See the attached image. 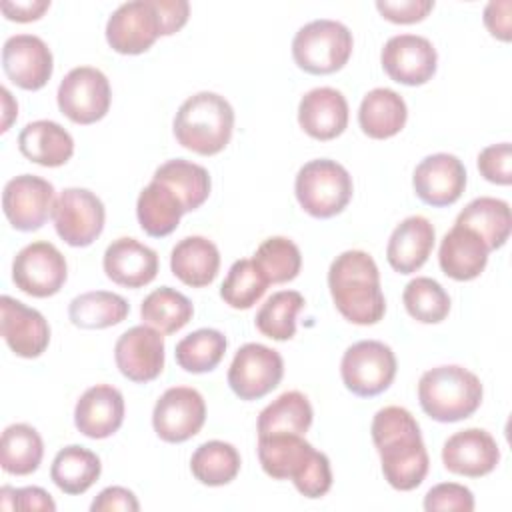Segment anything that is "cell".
<instances>
[{"mask_svg":"<svg viewBox=\"0 0 512 512\" xmlns=\"http://www.w3.org/2000/svg\"><path fill=\"white\" fill-rule=\"evenodd\" d=\"M92 512H114V510H124V512H138L140 502L136 500L134 492L122 486H108L104 488L90 504Z\"/></svg>","mask_w":512,"mask_h":512,"instance_id":"7dc6e473","label":"cell"},{"mask_svg":"<svg viewBox=\"0 0 512 512\" xmlns=\"http://www.w3.org/2000/svg\"><path fill=\"white\" fill-rule=\"evenodd\" d=\"M258 460L262 470L276 480H292L306 498H322L332 488V468L324 452H318L300 434L258 436Z\"/></svg>","mask_w":512,"mask_h":512,"instance_id":"3957f363","label":"cell"},{"mask_svg":"<svg viewBox=\"0 0 512 512\" xmlns=\"http://www.w3.org/2000/svg\"><path fill=\"white\" fill-rule=\"evenodd\" d=\"M312 418L314 412L310 400L298 390H288L260 412L256 432L258 436L282 432L304 436L312 426Z\"/></svg>","mask_w":512,"mask_h":512,"instance_id":"836d02e7","label":"cell"},{"mask_svg":"<svg viewBox=\"0 0 512 512\" xmlns=\"http://www.w3.org/2000/svg\"><path fill=\"white\" fill-rule=\"evenodd\" d=\"M114 360L124 378L146 384L164 370V336L160 330L138 324L128 328L114 346Z\"/></svg>","mask_w":512,"mask_h":512,"instance_id":"2e32d148","label":"cell"},{"mask_svg":"<svg viewBox=\"0 0 512 512\" xmlns=\"http://www.w3.org/2000/svg\"><path fill=\"white\" fill-rule=\"evenodd\" d=\"M510 10H512V2L510 0H494L488 2L484 8V26L488 28V32L502 40L508 42L510 40Z\"/></svg>","mask_w":512,"mask_h":512,"instance_id":"c3c4849f","label":"cell"},{"mask_svg":"<svg viewBox=\"0 0 512 512\" xmlns=\"http://www.w3.org/2000/svg\"><path fill=\"white\" fill-rule=\"evenodd\" d=\"M44 456V442L30 424H10L0 440L2 470L12 476H28L38 470Z\"/></svg>","mask_w":512,"mask_h":512,"instance_id":"d590c367","label":"cell"},{"mask_svg":"<svg viewBox=\"0 0 512 512\" xmlns=\"http://www.w3.org/2000/svg\"><path fill=\"white\" fill-rule=\"evenodd\" d=\"M0 94H2V106H4V122H2V132H6V130L10 128V122H12V118L18 114V104L14 102L12 94H10L6 88H2V90H0Z\"/></svg>","mask_w":512,"mask_h":512,"instance_id":"f5cc1de1","label":"cell"},{"mask_svg":"<svg viewBox=\"0 0 512 512\" xmlns=\"http://www.w3.org/2000/svg\"><path fill=\"white\" fill-rule=\"evenodd\" d=\"M328 288L336 310L352 324L370 326L382 320L386 300L380 290V272L364 250L338 254L328 268Z\"/></svg>","mask_w":512,"mask_h":512,"instance_id":"7a4b0ae2","label":"cell"},{"mask_svg":"<svg viewBox=\"0 0 512 512\" xmlns=\"http://www.w3.org/2000/svg\"><path fill=\"white\" fill-rule=\"evenodd\" d=\"M380 62L394 82L422 86L436 74L438 54L428 38L418 34H398L384 44Z\"/></svg>","mask_w":512,"mask_h":512,"instance_id":"e0dca14e","label":"cell"},{"mask_svg":"<svg viewBox=\"0 0 512 512\" xmlns=\"http://www.w3.org/2000/svg\"><path fill=\"white\" fill-rule=\"evenodd\" d=\"M152 180L170 188L180 200L184 212H192L200 208L208 200L210 188H212L208 170L200 164H194L182 158L168 160L162 166H158Z\"/></svg>","mask_w":512,"mask_h":512,"instance_id":"1f68e13d","label":"cell"},{"mask_svg":"<svg viewBox=\"0 0 512 512\" xmlns=\"http://www.w3.org/2000/svg\"><path fill=\"white\" fill-rule=\"evenodd\" d=\"M18 148L34 164L56 168L74 154V140L66 128L54 120H34L18 134Z\"/></svg>","mask_w":512,"mask_h":512,"instance_id":"4316f807","label":"cell"},{"mask_svg":"<svg viewBox=\"0 0 512 512\" xmlns=\"http://www.w3.org/2000/svg\"><path fill=\"white\" fill-rule=\"evenodd\" d=\"M2 14L14 22H32L42 18V14L50 8V0H26V2H8L0 4Z\"/></svg>","mask_w":512,"mask_h":512,"instance_id":"f907efd6","label":"cell"},{"mask_svg":"<svg viewBox=\"0 0 512 512\" xmlns=\"http://www.w3.org/2000/svg\"><path fill=\"white\" fill-rule=\"evenodd\" d=\"M252 260L270 284L290 282L300 274L302 268L300 248L286 236L266 238L258 246Z\"/></svg>","mask_w":512,"mask_h":512,"instance_id":"60d3db41","label":"cell"},{"mask_svg":"<svg viewBox=\"0 0 512 512\" xmlns=\"http://www.w3.org/2000/svg\"><path fill=\"white\" fill-rule=\"evenodd\" d=\"M100 472V458L92 450L78 444L58 450L50 466L52 482L70 496L84 494L100 478Z\"/></svg>","mask_w":512,"mask_h":512,"instance_id":"d6a6232c","label":"cell"},{"mask_svg":"<svg viewBox=\"0 0 512 512\" xmlns=\"http://www.w3.org/2000/svg\"><path fill=\"white\" fill-rule=\"evenodd\" d=\"M206 422L202 394L188 386L168 388L154 404L152 426L160 440L180 444L200 432Z\"/></svg>","mask_w":512,"mask_h":512,"instance_id":"5bb4252c","label":"cell"},{"mask_svg":"<svg viewBox=\"0 0 512 512\" xmlns=\"http://www.w3.org/2000/svg\"><path fill=\"white\" fill-rule=\"evenodd\" d=\"M478 170L480 174L500 186L512 184V146L510 142L490 144L478 154Z\"/></svg>","mask_w":512,"mask_h":512,"instance_id":"f6af8a7d","label":"cell"},{"mask_svg":"<svg viewBox=\"0 0 512 512\" xmlns=\"http://www.w3.org/2000/svg\"><path fill=\"white\" fill-rule=\"evenodd\" d=\"M172 274L190 288H204L214 282L220 270V252L204 236H186L170 252Z\"/></svg>","mask_w":512,"mask_h":512,"instance_id":"83f0119b","label":"cell"},{"mask_svg":"<svg viewBox=\"0 0 512 512\" xmlns=\"http://www.w3.org/2000/svg\"><path fill=\"white\" fill-rule=\"evenodd\" d=\"M424 510L426 512H438V510L472 512L474 510V494L464 484L442 482V484L432 486L426 492Z\"/></svg>","mask_w":512,"mask_h":512,"instance_id":"ee69618b","label":"cell"},{"mask_svg":"<svg viewBox=\"0 0 512 512\" xmlns=\"http://www.w3.org/2000/svg\"><path fill=\"white\" fill-rule=\"evenodd\" d=\"M56 234L74 248L90 246L104 230L106 210L102 200L86 188L62 190L52 208Z\"/></svg>","mask_w":512,"mask_h":512,"instance_id":"30bf717a","label":"cell"},{"mask_svg":"<svg viewBox=\"0 0 512 512\" xmlns=\"http://www.w3.org/2000/svg\"><path fill=\"white\" fill-rule=\"evenodd\" d=\"M190 470L194 478L204 486H224L238 476L240 454L228 442L210 440L194 450L190 458Z\"/></svg>","mask_w":512,"mask_h":512,"instance_id":"74e56055","label":"cell"},{"mask_svg":"<svg viewBox=\"0 0 512 512\" xmlns=\"http://www.w3.org/2000/svg\"><path fill=\"white\" fill-rule=\"evenodd\" d=\"M228 340L216 328H200L184 336L176 344V362L182 370L192 374H204L214 370L224 358Z\"/></svg>","mask_w":512,"mask_h":512,"instance_id":"f35d334b","label":"cell"},{"mask_svg":"<svg viewBox=\"0 0 512 512\" xmlns=\"http://www.w3.org/2000/svg\"><path fill=\"white\" fill-rule=\"evenodd\" d=\"M106 276L124 288H142L158 274V254L136 238L114 240L102 258Z\"/></svg>","mask_w":512,"mask_h":512,"instance_id":"cb8c5ba5","label":"cell"},{"mask_svg":"<svg viewBox=\"0 0 512 512\" xmlns=\"http://www.w3.org/2000/svg\"><path fill=\"white\" fill-rule=\"evenodd\" d=\"M124 422L122 392L110 384L88 388L74 408V424L88 438L102 440L120 430Z\"/></svg>","mask_w":512,"mask_h":512,"instance_id":"603a6c76","label":"cell"},{"mask_svg":"<svg viewBox=\"0 0 512 512\" xmlns=\"http://www.w3.org/2000/svg\"><path fill=\"white\" fill-rule=\"evenodd\" d=\"M298 124L314 140H334L348 126V102L330 86L306 92L298 104Z\"/></svg>","mask_w":512,"mask_h":512,"instance_id":"7402d4cb","label":"cell"},{"mask_svg":"<svg viewBox=\"0 0 512 512\" xmlns=\"http://www.w3.org/2000/svg\"><path fill=\"white\" fill-rule=\"evenodd\" d=\"M174 138L200 156L222 152L234 130V110L216 92H198L186 98L174 116Z\"/></svg>","mask_w":512,"mask_h":512,"instance_id":"277c9868","label":"cell"},{"mask_svg":"<svg viewBox=\"0 0 512 512\" xmlns=\"http://www.w3.org/2000/svg\"><path fill=\"white\" fill-rule=\"evenodd\" d=\"M130 312L128 302L114 292L94 290L76 296L68 306V318L76 328L100 330L126 320Z\"/></svg>","mask_w":512,"mask_h":512,"instance_id":"e575fe53","label":"cell"},{"mask_svg":"<svg viewBox=\"0 0 512 512\" xmlns=\"http://www.w3.org/2000/svg\"><path fill=\"white\" fill-rule=\"evenodd\" d=\"M352 48V32L342 22L320 18L304 24L294 34L292 58L300 70L324 76L344 68Z\"/></svg>","mask_w":512,"mask_h":512,"instance_id":"52a82bcc","label":"cell"},{"mask_svg":"<svg viewBox=\"0 0 512 512\" xmlns=\"http://www.w3.org/2000/svg\"><path fill=\"white\" fill-rule=\"evenodd\" d=\"M268 284L254 260L242 258L230 266L220 286V298L234 310H248L264 296Z\"/></svg>","mask_w":512,"mask_h":512,"instance_id":"7bdbcfd3","label":"cell"},{"mask_svg":"<svg viewBox=\"0 0 512 512\" xmlns=\"http://www.w3.org/2000/svg\"><path fill=\"white\" fill-rule=\"evenodd\" d=\"M164 36L154 0H132L118 6L106 22V42L118 54H142Z\"/></svg>","mask_w":512,"mask_h":512,"instance_id":"4fadbf2b","label":"cell"},{"mask_svg":"<svg viewBox=\"0 0 512 512\" xmlns=\"http://www.w3.org/2000/svg\"><path fill=\"white\" fill-rule=\"evenodd\" d=\"M372 442L386 482L400 492L418 488L430 468L416 418L402 406L380 408L372 418Z\"/></svg>","mask_w":512,"mask_h":512,"instance_id":"6da1fadb","label":"cell"},{"mask_svg":"<svg viewBox=\"0 0 512 512\" xmlns=\"http://www.w3.org/2000/svg\"><path fill=\"white\" fill-rule=\"evenodd\" d=\"M436 240L434 226L424 216L404 218L390 234L386 246L388 264L400 274H412L420 270L432 254Z\"/></svg>","mask_w":512,"mask_h":512,"instance_id":"484cf974","label":"cell"},{"mask_svg":"<svg viewBox=\"0 0 512 512\" xmlns=\"http://www.w3.org/2000/svg\"><path fill=\"white\" fill-rule=\"evenodd\" d=\"M412 186L424 204L444 208L462 196L466 188V168L454 154H430L414 168Z\"/></svg>","mask_w":512,"mask_h":512,"instance_id":"d6986e66","label":"cell"},{"mask_svg":"<svg viewBox=\"0 0 512 512\" xmlns=\"http://www.w3.org/2000/svg\"><path fill=\"white\" fill-rule=\"evenodd\" d=\"M54 186L34 174H20L4 186L2 210L10 226L32 232L44 226L54 208Z\"/></svg>","mask_w":512,"mask_h":512,"instance_id":"9a60e30c","label":"cell"},{"mask_svg":"<svg viewBox=\"0 0 512 512\" xmlns=\"http://www.w3.org/2000/svg\"><path fill=\"white\" fill-rule=\"evenodd\" d=\"M344 386L360 396L372 398L390 388L396 376V356L380 340H360L346 348L340 362Z\"/></svg>","mask_w":512,"mask_h":512,"instance_id":"ba28073f","label":"cell"},{"mask_svg":"<svg viewBox=\"0 0 512 512\" xmlns=\"http://www.w3.org/2000/svg\"><path fill=\"white\" fill-rule=\"evenodd\" d=\"M140 316L144 324L162 334H174L192 320L194 306L182 292L170 286H160L142 300Z\"/></svg>","mask_w":512,"mask_h":512,"instance_id":"8d00e7d4","label":"cell"},{"mask_svg":"<svg viewBox=\"0 0 512 512\" xmlns=\"http://www.w3.org/2000/svg\"><path fill=\"white\" fill-rule=\"evenodd\" d=\"M304 308V296L296 290L274 292L256 314V328L266 338L284 342L296 334V314Z\"/></svg>","mask_w":512,"mask_h":512,"instance_id":"ab89813d","label":"cell"},{"mask_svg":"<svg viewBox=\"0 0 512 512\" xmlns=\"http://www.w3.org/2000/svg\"><path fill=\"white\" fill-rule=\"evenodd\" d=\"M488 254L490 250L474 230L454 224L440 242L438 264L448 278L468 282L484 272Z\"/></svg>","mask_w":512,"mask_h":512,"instance_id":"d4e9b609","label":"cell"},{"mask_svg":"<svg viewBox=\"0 0 512 512\" xmlns=\"http://www.w3.org/2000/svg\"><path fill=\"white\" fill-rule=\"evenodd\" d=\"M56 100L60 112L74 124H94L110 110V82L98 68L78 66L62 78Z\"/></svg>","mask_w":512,"mask_h":512,"instance_id":"9c48e42d","label":"cell"},{"mask_svg":"<svg viewBox=\"0 0 512 512\" xmlns=\"http://www.w3.org/2000/svg\"><path fill=\"white\" fill-rule=\"evenodd\" d=\"M68 278V264L62 252L46 240L24 246L12 262V280L18 290L34 298H48L60 292Z\"/></svg>","mask_w":512,"mask_h":512,"instance_id":"8fae6325","label":"cell"},{"mask_svg":"<svg viewBox=\"0 0 512 512\" xmlns=\"http://www.w3.org/2000/svg\"><path fill=\"white\" fill-rule=\"evenodd\" d=\"M14 510H46L54 512L56 502L52 496L40 488V486H26V488H16V500H14Z\"/></svg>","mask_w":512,"mask_h":512,"instance_id":"816d5d0a","label":"cell"},{"mask_svg":"<svg viewBox=\"0 0 512 512\" xmlns=\"http://www.w3.org/2000/svg\"><path fill=\"white\" fill-rule=\"evenodd\" d=\"M458 226L474 230L492 252L502 248L512 230V216L508 202L492 196H480L466 204L456 218Z\"/></svg>","mask_w":512,"mask_h":512,"instance_id":"f546056e","label":"cell"},{"mask_svg":"<svg viewBox=\"0 0 512 512\" xmlns=\"http://www.w3.org/2000/svg\"><path fill=\"white\" fill-rule=\"evenodd\" d=\"M182 214L184 208L176 194L156 180H152L138 194L136 216L140 228L152 238H164L172 234L178 228Z\"/></svg>","mask_w":512,"mask_h":512,"instance_id":"4dcf8cb0","label":"cell"},{"mask_svg":"<svg viewBox=\"0 0 512 512\" xmlns=\"http://www.w3.org/2000/svg\"><path fill=\"white\" fill-rule=\"evenodd\" d=\"M434 8L432 0H378L376 10L394 24H416L422 22Z\"/></svg>","mask_w":512,"mask_h":512,"instance_id":"bcb514c9","label":"cell"},{"mask_svg":"<svg viewBox=\"0 0 512 512\" xmlns=\"http://www.w3.org/2000/svg\"><path fill=\"white\" fill-rule=\"evenodd\" d=\"M284 376V360L278 350L258 342L238 348L228 368V386L240 400H260L270 394Z\"/></svg>","mask_w":512,"mask_h":512,"instance_id":"7c38bea8","label":"cell"},{"mask_svg":"<svg viewBox=\"0 0 512 512\" xmlns=\"http://www.w3.org/2000/svg\"><path fill=\"white\" fill-rule=\"evenodd\" d=\"M354 184L348 170L336 160L306 162L294 180V194L302 210L314 218H332L352 200Z\"/></svg>","mask_w":512,"mask_h":512,"instance_id":"8992f818","label":"cell"},{"mask_svg":"<svg viewBox=\"0 0 512 512\" xmlns=\"http://www.w3.org/2000/svg\"><path fill=\"white\" fill-rule=\"evenodd\" d=\"M2 68L10 82L22 90H40L48 84L54 58L48 44L34 34H16L4 42Z\"/></svg>","mask_w":512,"mask_h":512,"instance_id":"ac0fdd59","label":"cell"},{"mask_svg":"<svg viewBox=\"0 0 512 512\" xmlns=\"http://www.w3.org/2000/svg\"><path fill=\"white\" fill-rule=\"evenodd\" d=\"M406 312L422 324H438L450 312V296L440 282L418 276L410 280L402 292Z\"/></svg>","mask_w":512,"mask_h":512,"instance_id":"b9f144b4","label":"cell"},{"mask_svg":"<svg viewBox=\"0 0 512 512\" xmlns=\"http://www.w3.org/2000/svg\"><path fill=\"white\" fill-rule=\"evenodd\" d=\"M0 330L8 348L20 358H38L50 342V326L46 318L24 302L2 296L0 298Z\"/></svg>","mask_w":512,"mask_h":512,"instance_id":"ffe728a7","label":"cell"},{"mask_svg":"<svg viewBox=\"0 0 512 512\" xmlns=\"http://www.w3.org/2000/svg\"><path fill=\"white\" fill-rule=\"evenodd\" d=\"M442 462L452 474L480 478L496 468L500 462V448L490 432L482 428H466L444 442Z\"/></svg>","mask_w":512,"mask_h":512,"instance_id":"44dd1931","label":"cell"},{"mask_svg":"<svg viewBox=\"0 0 512 512\" xmlns=\"http://www.w3.org/2000/svg\"><path fill=\"white\" fill-rule=\"evenodd\" d=\"M482 382L464 366L446 364L426 370L418 380L422 410L436 422H458L482 404Z\"/></svg>","mask_w":512,"mask_h":512,"instance_id":"5b68a950","label":"cell"},{"mask_svg":"<svg viewBox=\"0 0 512 512\" xmlns=\"http://www.w3.org/2000/svg\"><path fill=\"white\" fill-rule=\"evenodd\" d=\"M160 20H162V30L164 36L176 34L190 16V4L186 0H154Z\"/></svg>","mask_w":512,"mask_h":512,"instance_id":"681fc988","label":"cell"},{"mask_svg":"<svg viewBox=\"0 0 512 512\" xmlns=\"http://www.w3.org/2000/svg\"><path fill=\"white\" fill-rule=\"evenodd\" d=\"M408 118L404 98L390 88L370 90L358 108V124L368 138L386 140L396 136Z\"/></svg>","mask_w":512,"mask_h":512,"instance_id":"f1b7e54d","label":"cell"}]
</instances>
